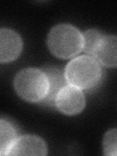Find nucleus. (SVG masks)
<instances>
[{"label":"nucleus","mask_w":117,"mask_h":156,"mask_svg":"<svg viewBox=\"0 0 117 156\" xmlns=\"http://www.w3.org/2000/svg\"><path fill=\"white\" fill-rule=\"evenodd\" d=\"M65 74L68 84L78 89H90L101 80V68L94 58L82 56L69 62Z\"/></svg>","instance_id":"1"},{"label":"nucleus","mask_w":117,"mask_h":156,"mask_svg":"<svg viewBox=\"0 0 117 156\" xmlns=\"http://www.w3.org/2000/svg\"><path fill=\"white\" fill-rule=\"evenodd\" d=\"M48 46L54 55L58 58L73 57L82 50V34L74 27L60 24L49 33Z\"/></svg>","instance_id":"2"},{"label":"nucleus","mask_w":117,"mask_h":156,"mask_svg":"<svg viewBox=\"0 0 117 156\" xmlns=\"http://www.w3.org/2000/svg\"><path fill=\"white\" fill-rule=\"evenodd\" d=\"M15 88L23 100L35 102L45 99L49 91V83L43 71L29 68L16 76Z\"/></svg>","instance_id":"3"},{"label":"nucleus","mask_w":117,"mask_h":156,"mask_svg":"<svg viewBox=\"0 0 117 156\" xmlns=\"http://www.w3.org/2000/svg\"><path fill=\"white\" fill-rule=\"evenodd\" d=\"M55 105L63 113L74 115L84 108L85 98L80 89L73 86H66L58 92Z\"/></svg>","instance_id":"4"},{"label":"nucleus","mask_w":117,"mask_h":156,"mask_svg":"<svg viewBox=\"0 0 117 156\" xmlns=\"http://www.w3.org/2000/svg\"><path fill=\"white\" fill-rule=\"evenodd\" d=\"M22 39L17 32L10 29H0V62L15 60L21 54Z\"/></svg>","instance_id":"5"},{"label":"nucleus","mask_w":117,"mask_h":156,"mask_svg":"<svg viewBox=\"0 0 117 156\" xmlns=\"http://www.w3.org/2000/svg\"><path fill=\"white\" fill-rule=\"evenodd\" d=\"M47 153L45 143L35 136H23L15 140L8 155H39Z\"/></svg>","instance_id":"6"},{"label":"nucleus","mask_w":117,"mask_h":156,"mask_svg":"<svg viewBox=\"0 0 117 156\" xmlns=\"http://www.w3.org/2000/svg\"><path fill=\"white\" fill-rule=\"evenodd\" d=\"M42 71L46 75L49 83L48 94L42 101L47 105H54L56 102L57 96L62 89L67 86L66 74L61 68L53 66H46L43 67Z\"/></svg>","instance_id":"7"},{"label":"nucleus","mask_w":117,"mask_h":156,"mask_svg":"<svg viewBox=\"0 0 117 156\" xmlns=\"http://www.w3.org/2000/svg\"><path fill=\"white\" fill-rule=\"evenodd\" d=\"M98 62L110 67L116 66V37L114 35L102 36L94 53Z\"/></svg>","instance_id":"8"},{"label":"nucleus","mask_w":117,"mask_h":156,"mask_svg":"<svg viewBox=\"0 0 117 156\" xmlns=\"http://www.w3.org/2000/svg\"><path fill=\"white\" fill-rule=\"evenodd\" d=\"M17 138V131L8 120L0 119V155L8 154Z\"/></svg>","instance_id":"9"},{"label":"nucleus","mask_w":117,"mask_h":156,"mask_svg":"<svg viewBox=\"0 0 117 156\" xmlns=\"http://www.w3.org/2000/svg\"><path fill=\"white\" fill-rule=\"evenodd\" d=\"M102 35L97 30L90 29L82 35V49L89 55H94Z\"/></svg>","instance_id":"10"},{"label":"nucleus","mask_w":117,"mask_h":156,"mask_svg":"<svg viewBox=\"0 0 117 156\" xmlns=\"http://www.w3.org/2000/svg\"><path fill=\"white\" fill-rule=\"evenodd\" d=\"M116 130L113 129L107 132L105 136L104 147L105 154L115 156L116 155Z\"/></svg>","instance_id":"11"}]
</instances>
